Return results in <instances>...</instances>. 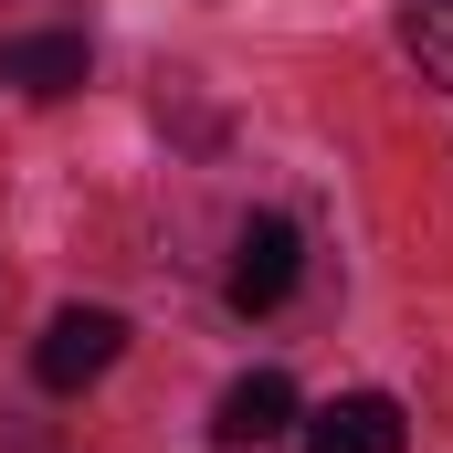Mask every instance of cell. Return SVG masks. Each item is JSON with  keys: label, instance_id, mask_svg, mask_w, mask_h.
<instances>
[{"label": "cell", "instance_id": "obj_1", "mask_svg": "<svg viewBox=\"0 0 453 453\" xmlns=\"http://www.w3.org/2000/svg\"><path fill=\"white\" fill-rule=\"evenodd\" d=\"M116 348H127V317L116 306H64L53 327H42V348H32V380L42 390H85V380H106Z\"/></svg>", "mask_w": 453, "mask_h": 453}, {"label": "cell", "instance_id": "obj_2", "mask_svg": "<svg viewBox=\"0 0 453 453\" xmlns=\"http://www.w3.org/2000/svg\"><path fill=\"white\" fill-rule=\"evenodd\" d=\"M296 443H306V453H401V443H411V422H401L390 390H338V401L296 411Z\"/></svg>", "mask_w": 453, "mask_h": 453}, {"label": "cell", "instance_id": "obj_3", "mask_svg": "<svg viewBox=\"0 0 453 453\" xmlns=\"http://www.w3.org/2000/svg\"><path fill=\"white\" fill-rule=\"evenodd\" d=\"M296 274H306V253H296V222L253 211V222H242V242H232V306H242V317H274V306L296 296Z\"/></svg>", "mask_w": 453, "mask_h": 453}, {"label": "cell", "instance_id": "obj_4", "mask_svg": "<svg viewBox=\"0 0 453 453\" xmlns=\"http://www.w3.org/2000/svg\"><path fill=\"white\" fill-rule=\"evenodd\" d=\"M211 433H222V453H264L274 433H296V380L285 369H242L222 390V411H211Z\"/></svg>", "mask_w": 453, "mask_h": 453}, {"label": "cell", "instance_id": "obj_5", "mask_svg": "<svg viewBox=\"0 0 453 453\" xmlns=\"http://www.w3.org/2000/svg\"><path fill=\"white\" fill-rule=\"evenodd\" d=\"M0 85H21V96H74V85H85V32H21V42H0Z\"/></svg>", "mask_w": 453, "mask_h": 453}, {"label": "cell", "instance_id": "obj_6", "mask_svg": "<svg viewBox=\"0 0 453 453\" xmlns=\"http://www.w3.org/2000/svg\"><path fill=\"white\" fill-rule=\"evenodd\" d=\"M401 53L453 96V0H401Z\"/></svg>", "mask_w": 453, "mask_h": 453}]
</instances>
